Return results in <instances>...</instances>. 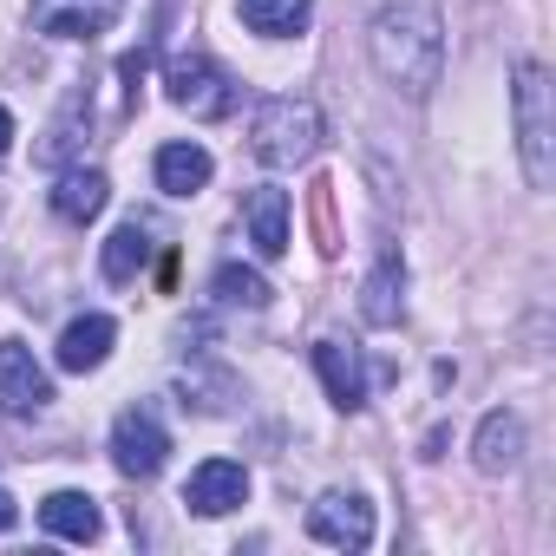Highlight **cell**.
Wrapping results in <instances>:
<instances>
[{"label": "cell", "instance_id": "cell-21", "mask_svg": "<svg viewBox=\"0 0 556 556\" xmlns=\"http://www.w3.org/2000/svg\"><path fill=\"white\" fill-rule=\"evenodd\" d=\"M8 151H14V112L0 105V164H8Z\"/></svg>", "mask_w": 556, "mask_h": 556}, {"label": "cell", "instance_id": "cell-13", "mask_svg": "<svg viewBox=\"0 0 556 556\" xmlns=\"http://www.w3.org/2000/svg\"><path fill=\"white\" fill-rule=\"evenodd\" d=\"M315 374H321V387H328V400H334L341 413H361L367 380H361L354 348H341V341H315Z\"/></svg>", "mask_w": 556, "mask_h": 556}, {"label": "cell", "instance_id": "cell-4", "mask_svg": "<svg viewBox=\"0 0 556 556\" xmlns=\"http://www.w3.org/2000/svg\"><path fill=\"white\" fill-rule=\"evenodd\" d=\"M164 92H170L177 112H190V118H203V125L236 112V86H229V73H223L210 53H177L170 73H164Z\"/></svg>", "mask_w": 556, "mask_h": 556}, {"label": "cell", "instance_id": "cell-11", "mask_svg": "<svg viewBox=\"0 0 556 556\" xmlns=\"http://www.w3.org/2000/svg\"><path fill=\"white\" fill-rule=\"evenodd\" d=\"M400 308H406V262H400V249H380L367 289H361V315H367L374 328H393Z\"/></svg>", "mask_w": 556, "mask_h": 556}, {"label": "cell", "instance_id": "cell-17", "mask_svg": "<svg viewBox=\"0 0 556 556\" xmlns=\"http://www.w3.org/2000/svg\"><path fill=\"white\" fill-rule=\"evenodd\" d=\"M210 170H216V164H210L203 144H164V151H157V190H164V197H197V190L210 184Z\"/></svg>", "mask_w": 556, "mask_h": 556}, {"label": "cell", "instance_id": "cell-16", "mask_svg": "<svg viewBox=\"0 0 556 556\" xmlns=\"http://www.w3.org/2000/svg\"><path fill=\"white\" fill-rule=\"evenodd\" d=\"M144 262H151V223H118L112 229V242H105V255H99V268H105V282H138V275H144Z\"/></svg>", "mask_w": 556, "mask_h": 556}, {"label": "cell", "instance_id": "cell-19", "mask_svg": "<svg viewBox=\"0 0 556 556\" xmlns=\"http://www.w3.org/2000/svg\"><path fill=\"white\" fill-rule=\"evenodd\" d=\"M105 197H112L105 170H66L60 190H53V210H60L66 223H92V216L105 210Z\"/></svg>", "mask_w": 556, "mask_h": 556}, {"label": "cell", "instance_id": "cell-15", "mask_svg": "<svg viewBox=\"0 0 556 556\" xmlns=\"http://www.w3.org/2000/svg\"><path fill=\"white\" fill-rule=\"evenodd\" d=\"M315 21V0H242V27L262 40H295Z\"/></svg>", "mask_w": 556, "mask_h": 556}, {"label": "cell", "instance_id": "cell-1", "mask_svg": "<svg viewBox=\"0 0 556 556\" xmlns=\"http://www.w3.org/2000/svg\"><path fill=\"white\" fill-rule=\"evenodd\" d=\"M374 66L393 92L406 99H426L439 86V66H445V21H439V0H380L374 14Z\"/></svg>", "mask_w": 556, "mask_h": 556}, {"label": "cell", "instance_id": "cell-6", "mask_svg": "<svg viewBox=\"0 0 556 556\" xmlns=\"http://www.w3.org/2000/svg\"><path fill=\"white\" fill-rule=\"evenodd\" d=\"M308 536L328 549H367L374 543V504L361 491H328L308 504Z\"/></svg>", "mask_w": 556, "mask_h": 556}, {"label": "cell", "instance_id": "cell-5", "mask_svg": "<svg viewBox=\"0 0 556 556\" xmlns=\"http://www.w3.org/2000/svg\"><path fill=\"white\" fill-rule=\"evenodd\" d=\"M164 458H170V432L157 426V413L151 406H125L112 419V465L125 478H157Z\"/></svg>", "mask_w": 556, "mask_h": 556}, {"label": "cell", "instance_id": "cell-8", "mask_svg": "<svg viewBox=\"0 0 556 556\" xmlns=\"http://www.w3.org/2000/svg\"><path fill=\"white\" fill-rule=\"evenodd\" d=\"M53 400V380H47V367L34 361V348H21V341H0V413H40Z\"/></svg>", "mask_w": 556, "mask_h": 556}, {"label": "cell", "instance_id": "cell-9", "mask_svg": "<svg viewBox=\"0 0 556 556\" xmlns=\"http://www.w3.org/2000/svg\"><path fill=\"white\" fill-rule=\"evenodd\" d=\"M249 497V471L236 465V458H203L197 471H190V484H184V504L197 510V517H223V510H236Z\"/></svg>", "mask_w": 556, "mask_h": 556}, {"label": "cell", "instance_id": "cell-14", "mask_svg": "<svg viewBox=\"0 0 556 556\" xmlns=\"http://www.w3.org/2000/svg\"><path fill=\"white\" fill-rule=\"evenodd\" d=\"M40 523L53 536H66V543H99V530H105V517H99V504L86 491H53L40 504Z\"/></svg>", "mask_w": 556, "mask_h": 556}, {"label": "cell", "instance_id": "cell-18", "mask_svg": "<svg viewBox=\"0 0 556 556\" xmlns=\"http://www.w3.org/2000/svg\"><path fill=\"white\" fill-rule=\"evenodd\" d=\"M523 458V426H517V413H484V426H478V471H510Z\"/></svg>", "mask_w": 556, "mask_h": 556}, {"label": "cell", "instance_id": "cell-7", "mask_svg": "<svg viewBox=\"0 0 556 556\" xmlns=\"http://www.w3.org/2000/svg\"><path fill=\"white\" fill-rule=\"evenodd\" d=\"M125 14V0H34V27L47 40H99Z\"/></svg>", "mask_w": 556, "mask_h": 556}, {"label": "cell", "instance_id": "cell-20", "mask_svg": "<svg viewBox=\"0 0 556 556\" xmlns=\"http://www.w3.org/2000/svg\"><path fill=\"white\" fill-rule=\"evenodd\" d=\"M216 295L229 308H268V282H262L255 268H242V262H223L216 268Z\"/></svg>", "mask_w": 556, "mask_h": 556}, {"label": "cell", "instance_id": "cell-2", "mask_svg": "<svg viewBox=\"0 0 556 556\" xmlns=\"http://www.w3.org/2000/svg\"><path fill=\"white\" fill-rule=\"evenodd\" d=\"M315 144H321V112H315L308 99H268V105L255 112V125H249V151H255L268 170L308 164Z\"/></svg>", "mask_w": 556, "mask_h": 556}, {"label": "cell", "instance_id": "cell-12", "mask_svg": "<svg viewBox=\"0 0 556 556\" xmlns=\"http://www.w3.org/2000/svg\"><path fill=\"white\" fill-rule=\"evenodd\" d=\"M112 341H118L112 315H79V321L60 334V367H66V374H92V367H105Z\"/></svg>", "mask_w": 556, "mask_h": 556}, {"label": "cell", "instance_id": "cell-3", "mask_svg": "<svg viewBox=\"0 0 556 556\" xmlns=\"http://www.w3.org/2000/svg\"><path fill=\"white\" fill-rule=\"evenodd\" d=\"M510 105H517V151H523V177L543 190V184H549V138H556V125H549V73H543L536 60H523V66H517Z\"/></svg>", "mask_w": 556, "mask_h": 556}, {"label": "cell", "instance_id": "cell-10", "mask_svg": "<svg viewBox=\"0 0 556 556\" xmlns=\"http://www.w3.org/2000/svg\"><path fill=\"white\" fill-rule=\"evenodd\" d=\"M242 223H249V242H255L268 262H275V255H289V190H275V184L249 190Z\"/></svg>", "mask_w": 556, "mask_h": 556}, {"label": "cell", "instance_id": "cell-22", "mask_svg": "<svg viewBox=\"0 0 556 556\" xmlns=\"http://www.w3.org/2000/svg\"><path fill=\"white\" fill-rule=\"evenodd\" d=\"M14 517H21V504L8 497V484H0V530H14Z\"/></svg>", "mask_w": 556, "mask_h": 556}]
</instances>
